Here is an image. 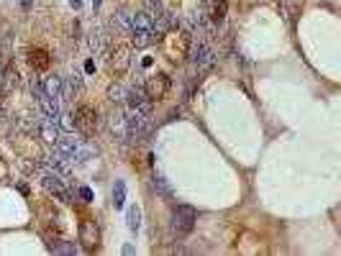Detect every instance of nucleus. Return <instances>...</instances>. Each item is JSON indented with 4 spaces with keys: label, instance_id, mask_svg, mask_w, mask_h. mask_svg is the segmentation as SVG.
<instances>
[{
    "label": "nucleus",
    "instance_id": "1",
    "mask_svg": "<svg viewBox=\"0 0 341 256\" xmlns=\"http://www.w3.org/2000/svg\"><path fill=\"white\" fill-rule=\"evenodd\" d=\"M54 151H59L72 166L74 164H85L90 156L98 154V149L93 144H88V141H82L77 136H72V134H62L57 139V144H54Z\"/></svg>",
    "mask_w": 341,
    "mask_h": 256
},
{
    "label": "nucleus",
    "instance_id": "2",
    "mask_svg": "<svg viewBox=\"0 0 341 256\" xmlns=\"http://www.w3.org/2000/svg\"><path fill=\"white\" fill-rule=\"evenodd\" d=\"M39 177H41V187H44L49 195H54V197L62 200V202H72L74 192L69 190V177L54 172L49 164H41V166H39Z\"/></svg>",
    "mask_w": 341,
    "mask_h": 256
},
{
    "label": "nucleus",
    "instance_id": "3",
    "mask_svg": "<svg viewBox=\"0 0 341 256\" xmlns=\"http://www.w3.org/2000/svg\"><path fill=\"white\" fill-rule=\"evenodd\" d=\"M187 57H190V67H193V74H205L213 62H216V52H213V44L210 41H190V49H187Z\"/></svg>",
    "mask_w": 341,
    "mask_h": 256
},
{
    "label": "nucleus",
    "instance_id": "4",
    "mask_svg": "<svg viewBox=\"0 0 341 256\" xmlns=\"http://www.w3.org/2000/svg\"><path fill=\"white\" fill-rule=\"evenodd\" d=\"M195 221H198V212L190 205H175L172 218H169V233L175 238H185L187 233H193Z\"/></svg>",
    "mask_w": 341,
    "mask_h": 256
},
{
    "label": "nucleus",
    "instance_id": "5",
    "mask_svg": "<svg viewBox=\"0 0 341 256\" xmlns=\"http://www.w3.org/2000/svg\"><path fill=\"white\" fill-rule=\"evenodd\" d=\"M151 113H144V110H136V108H129V115H126V139H131L134 144L141 141L146 134H149V120Z\"/></svg>",
    "mask_w": 341,
    "mask_h": 256
},
{
    "label": "nucleus",
    "instance_id": "6",
    "mask_svg": "<svg viewBox=\"0 0 341 256\" xmlns=\"http://www.w3.org/2000/svg\"><path fill=\"white\" fill-rule=\"evenodd\" d=\"M72 118H74V128H77L82 136H93L98 131V113H95V108L80 105L77 113H74Z\"/></svg>",
    "mask_w": 341,
    "mask_h": 256
},
{
    "label": "nucleus",
    "instance_id": "7",
    "mask_svg": "<svg viewBox=\"0 0 341 256\" xmlns=\"http://www.w3.org/2000/svg\"><path fill=\"white\" fill-rule=\"evenodd\" d=\"M144 90H146V98H149L151 103L162 100V98L167 95V90H169V77H167V74H151V77L144 82Z\"/></svg>",
    "mask_w": 341,
    "mask_h": 256
},
{
    "label": "nucleus",
    "instance_id": "8",
    "mask_svg": "<svg viewBox=\"0 0 341 256\" xmlns=\"http://www.w3.org/2000/svg\"><path fill=\"white\" fill-rule=\"evenodd\" d=\"M129 67H131V47H126V44L116 47L110 52V72L116 77H121L129 72Z\"/></svg>",
    "mask_w": 341,
    "mask_h": 256
},
{
    "label": "nucleus",
    "instance_id": "9",
    "mask_svg": "<svg viewBox=\"0 0 341 256\" xmlns=\"http://www.w3.org/2000/svg\"><path fill=\"white\" fill-rule=\"evenodd\" d=\"M77 238H80V243H82L85 251L98 248V246H100V228H98V223H95V221H82Z\"/></svg>",
    "mask_w": 341,
    "mask_h": 256
},
{
    "label": "nucleus",
    "instance_id": "10",
    "mask_svg": "<svg viewBox=\"0 0 341 256\" xmlns=\"http://www.w3.org/2000/svg\"><path fill=\"white\" fill-rule=\"evenodd\" d=\"M123 103H129V108H136V110H144V113H151V105H154V103L146 98L144 84H134V88H129Z\"/></svg>",
    "mask_w": 341,
    "mask_h": 256
},
{
    "label": "nucleus",
    "instance_id": "11",
    "mask_svg": "<svg viewBox=\"0 0 341 256\" xmlns=\"http://www.w3.org/2000/svg\"><path fill=\"white\" fill-rule=\"evenodd\" d=\"M36 100H39V108H41V113H44L47 118L59 120V115H62V100H59V98H54V95H49L47 90H41L39 95H36Z\"/></svg>",
    "mask_w": 341,
    "mask_h": 256
},
{
    "label": "nucleus",
    "instance_id": "12",
    "mask_svg": "<svg viewBox=\"0 0 341 256\" xmlns=\"http://www.w3.org/2000/svg\"><path fill=\"white\" fill-rule=\"evenodd\" d=\"M39 136H41V141H44V144H52V146H54V144H57V139L62 136V128H59V123H57V120H52V118H47V115H44V118L39 120Z\"/></svg>",
    "mask_w": 341,
    "mask_h": 256
},
{
    "label": "nucleus",
    "instance_id": "13",
    "mask_svg": "<svg viewBox=\"0 0 341 256\" xmlns=\"http://www.w3.org/2000/svg\"><path fill=\"white\" fill-rule=\"evenodd\" d=\"M108 128H110V134L116 136V139H126V115L121 108H113L110 115H108Z\"/></svg>",
    "mask_w": 341,
    "mask_h": 256
},
{
    "label": "nucleus",
    "instance_id": "14",
    "mask_svg": "<svg viewBox=\"0 0 341 256\" xmlns=\"http://www.w3.org/2000/svg\"><path fill=\"white\" fill-rule=\"evenodd\" d=\"M110 26L116 28L118 33L129 36V33H131V13H129L126 8H118L116 13H113V18H110Z\"/></svg>",
    "mask_w": 341,
    "mask_h": 256
},
{
    "label": "nucleus",
    "instance_id": "15",
    "mask_svg": "<svg viewBox=\"0 0 341 256\" xmlns=\"http://www.w3.org/2000/svg\"><path fill=\"white\" fill-rule=\"evenodd\" d=\"M28 64L33 67V72H44V69H49V54L44 49H31L28 52Z\"/></svg>",
    "mask_w": 341,
    "mask_h": 256
},
{
    "label": "nucleus",
    "instance_id": "16",
    "mask_svg": "<svg viewBox=\"0 0 341 256\" xmlns=\"http://www.w3.org/2000/svg\"><path fill=\"white\" fill-rule=\"evenodd\" d=\"M16 82H18V72H16V67H3V74H0V93H11L13 88H16Z\"/></svg>",
    "mask_w": 341,
    "mask_h": 256
},
{
    "label": "nucleus",
    "instance_id": "17",
    "mask_svg": "<svg viewBox=\"0 0 341 256\" xmlns=\"http://www.w3.org/2000/svg\"><path fill=\"white\" fill-rule=\"evenodd\" d=\"M105 44H108V33H105L100 26H95L93 33H90V47H93V52H95V54H103V52H105Z\"/></svg>",
    "mask_w": 341,
    "mask_h": 256
},
{
    "label": "nucleus",
    "instance_id": "18",
    "mask_svg": "<svg viewBox=\"0 0 341 256\" xmlns=\"http://www.w3.org/2000/svg\"><path fill=\"white\" fill-rule=\"evenodd\" d=\"M129 36H131V44L136 49H146L151 41H154V31H131Z\"/></svg>",
    "mask_w": 341,
    "mask_h": 256
},
{
    "label": "nucleus",
    "instance_id": "19",
    "mask_svg": "<svg viewBox=\"0 0 341 256\" xmlns=\"http://www.w3.org/2000/svg\"><path fill=\"white\" fill-rule=\"evenodd\" d=\"M131 31H151V18L144 11L131 13Z\"/></svg>",
    "mask_w": 341,
    "mask_h": 256
},
{
    "label": "nucleus",
    "instance_id": "20",
    "mask_svg": "<svg viewBox=\"0 0 341 256\" xmlns=\"http://www.w3.org/2000/svg\"><path fill=\"white\" fill-rule=\"evenodd\" d=\"M113 205H116V210H121L126 205V182L123 180H116V185H113Z\"/></svg>",
    "mask_w": 341,
    "mask_h": 256
},
{
    "label": "nucleus",
    "instance_id": "21",
    "mask_svg": "<svg viewBox=\"0 0 341 256\" xmlns=\"http://www.w3.org/2000/svg\"><path fill=\"white\" fill-rule=\"evenodd\" d=\"M126 226H129L131 233L139 231V226H141V210H139V205H131V207H129V212H126Z\"/></svg>",
    "mask_w": 341,
    "mask_h": 256
},
{
    "label": "nucleus",
    "instance_id": "22",
    "mask_svg": "<svg viewBox=\"0 0 341 256\" xmlns=\"http://www.w3.org/2000/svg\"><path fill=\"white\" fill-rule=\"evenodd\" d=\"M144 13L154 21V18H159L164 13V3L162 0H144Z\"/></svg>",
    "mask_w": 341,
    "mask_h": 256
},
{
    "label": "nucleus",
    "instance_id": "23",
    "mask_svg": "<svg viewBox=\"0 0 341 256\" xmlns=\"http://www.w3.org/2000/svg\"><path fill=\"white\" fill-rule=\"evenodd\" d=\"M62 82H64V79H62V77H57V74H54V77H47L44 90H47L49 95H54V98H59V100H62Z\"/></svg>",
    "mask_w": 341,
    "mask_h": 256
},
{
    "label": "nucleus",
    "instance_id": "24",
    "mask_svg": "<svg viewBox=\"0 0 341 256\" xmlns=\"http://www.w3.org/2000/svg\"><path fill=\"white\" fill-rule=\"evenodd\" d=\"M108 100L110 103H116V105H121L123 100H126V88H123V84H110V88H108Z\"/></svg>",
    "mask_w": 341,
    "mask_h": 256
},
{
    "label": "nucleus",
    "instance_id": "25",
    "mask_svg": "<svg viewBox=\"0 0 341 256\" xmlns=\"http://www.w3.org/2000/svg\"><path fill=\"white\" fill-rule=\"evenodd\" d=\"M151 185H154V190H157L159 195H164V197H172V187L167 185V180H164L162 175H154V180H151Z\"/></svg>",
    "mask_w": 341,
    "mask_h": 256
},
{
    "label": "nucleus",
    "instance_id": "26",
    "mask_svg": "<svg viewBox=\"0 0 341 256\" xmlns=\"http://www.w3.org/2000/svg\"><path fill=\"white\" fill-rule=\"evenodd\" d=\"M52 251H54V253H69V256H74V253H77V246H74V243H67V241H57V243L52 246Z\"/></svg>",
    "mask_w": 341,
    "mask_h": 256
},
{
    "label": "nucleus",
    "instance_id": "27",
    "mask_svg": "<svg viewBox=\"0 0 341 256\" xmlns=\"http://www.w3.org/2000/svg\"><path fill=\"white\" fill-rule=\"evenodd\" d=\"M77 195H80V200H82V202H93V190H90V187H80V190H77Z\"/></svg>",
    "mask_w": 341,
    "mask_h": 256
},
{
    "label": "nucleus",
    "instance_id": "28",
    "mask_svg": "<svg viewBox=\"0 0 341 256\" xmlns=\"http://www.w3.org/2000/svg\"><path fill=\"white\" fill-rule=\"evenodd\" d=\"M216 3H218V0H200V3H198V8H200L203 13H208V11H210Z\"/></svg>",
    "mask_w": 341,
    "mask_h": 256
},
{
    "label": "nucleus",
    "instance_id": "29",
    "mask_svg": "<svg viewBox=\"0 0 341 256\" xmlns=\"http://www.w3.org/2000/svg\"><path fill=\"white\" fill-rule=\"evenodd\" d=\"M95 72V59H88L85 62V74H93Z\"/></svg>",
    "mask_w": 341,
    "mask_h": 256
},
{
    "label": "nucleus",
    "instance_id": "30",
    "mask_svg": "<svg viewBox=\"0 0 341 256\" xmlns=\"http://www.w3.org/2000/svg\"><path fill=\"white\" fill-rule=\"evenodd\" d=\"M18 3H21L23 11H31V8H33V0H18Z\"/></svg>",
    "mask_w": 341,
    "mask_h": 256
},
{
    "label": "nucleus",
    "instance_id": "31",
    "mask_svg": "<svg viewBox=\"0 0 341 256\" xmlns=\"http://www.w3.org/2000/svg\"><path fill=\"white\" fill-rule=\"evenodd\" d=\"M69 6H72L74 11H80V8H82V0H69Z\"/></svg>",
    "mask_w": 341,
    "mask_h": 256
},
{
    "label": "nucleus",
    "instance_id": "32",
    "mask_svg": "<svg viewBox=\"0 0 341 256\" xmlns=\"http://www.w3.org/2000/svg\"><path fill=\"white\" fill-rule=\"evenodd\" d=\"M151 64H154V59H151V57H144V62H141V67H151Z\"/></svg>",
    "mask_w": 341,
    "mask_h": 256
},
{
    "label": "nucleus",
    "instance_id": "33",
    "mask_svg": "<svg viewBox=\"0 0 341 256\" xmlns=\"http://www.w3.org/2000/svg\"><path fill=\"white\" fill-rule=\"evenodd\" d=\"M100 6H103V0H93V11H95V13L100 11Z\"/></svg>",
    "mask_w": 341,
    "mask_h": 256
}]
</instances>
